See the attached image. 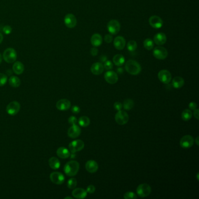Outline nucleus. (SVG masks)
Wrapping results in <instances>:
<instances>
[{
    "mask_svg": "<svg viewBox=\"0 0 199 199\" xmlns=\"http://www.w3.org/2000/svg\"><path fill=\"white\" fill-rule=\"evenodd\" d=\"M125 69L130 74L136 75L140 73L142 71V67L136 61L133 60H129L126 62Z\"/></svg>",
    "mask_w": 199,
    "mask_h": 199,
    "instance_id": "f257e3e1",
    "label": "nucleus"
},
{
    "mask_svg": "<svg viewBox=\"0 0 199 199\" xmlns=\"http://www.w3.org/2000/svg\"><path fill=\"white\" fill-rule=\"evenodd\" d=\"M80 164L75 161H71L67 163L64 168V171L67 176L74 177L75 176L79 171Z\"/></svg>",
    "mask_w": 199,
    "mask_h": 199,
    "instance_id": "f03ea898",
    "label": "nucleus"
},
{
    "mask_svg": "<svg viewBox=\"0 0 199 199\" xmlns=\"http://www.w3.org/2000/svg\"><path fill=\"white\" fill-rule=\"evenodd\" d=\"M3 58L5 61L8 63H13L17 58V52L13 48L6 49L3 54Z\"/></svg>",
    "mask_w": 199,
    "mask_h": 199,
    "instance_id": "7ed1b4c3",
    "label": "nucleus"
},
{
    "mask_svg": "<svg viewBox=\"0 0 199 199\" xmlns=\"http://www.w3.org/2000/svg\"><path fill=\"white\" fill-rule=\"evenodd\" d=\"M151 192V186L147 183H142L137 187V193L141 197H146L150 195Z\"/></svg>",
    "mask_w": 199,
    "mask_h": 199,
    "instance_id": "20e7f679",
    "label": "nucleus"
},
{
    "mask_svg": "<svg viewBox=\"0 0 199 199\" xmlns=\"http://www.w3.org/2000/svg\"><path fill=\"white\" fill-rule=\"evenodd\" d=\"M107 27L108 31L111 34L115 35L120 31V24L117 20L112 19L108 22Z\"/></svg>",
    "mask_w": 199,
    "mask_h": 199,
    "instance_id": "39448f33",
    "label": "nucleus"
},
{
    "mask_svg": "<svg viewBox=\"0 0 199 199\" xmlns=\"http://www.w3.org/2000/svg\"><path fill=\"white\" fill-rule=\"evenodd\" d=\"M21 105L17 101L10 102L7 106L6 111L8 114L11 116L16 115L20 111Z\"/></svg>",
    "mask_w": 199,
    "mask_h": 199,
    "instance_id": "423d86ee",
    "label": "nucleus"
},
{
    "mask_svg": "<svg viewBox=\"0 0 199 199\" xmlns=\"http://www.w3.org/2000/svg\"><path fill=\"white\" fill-rule=\"evenodd\" d=\"M129 116L128 114L123 111H118V112L116 114L115 120L117 124L119 125H124L128 122Z\"/></svg>",
    "mask_w": 199,
    "mask_h": 199,
    "instance_id": "0eeeda50",
    "label": "nucleus"
},
{
    "mask_svg": "<svg viewBox=\"0 0 199 199\" xmlns=\"http://www.w3.org/2000/svg\"><path fill=\"white\" fill-rule=\"evenodd\" d=\"M50 179L53 183L58 185H62L65 181V177L64 175L59 172H53L51 173L50 175Z\"/></svg>",
    "mask_w": 199,
    "mask_h": 199,
    "instance_id": "6e6552de",
    "label": "nucleus"
},
{
    "mask_svg": "<svg viewBox=\"0 0 199 199\" xmlns=\"http://www.w3.org/2000/svg\"><path fill=\"white\" fill-rule=\"evenodd\" d=\"M153 55L158 60H164L168 57V51L163 47L158 46L154 49Z\"/></svg>",
    "mask_w": 199,
    "mask_h": 199,
    "instance_id": "1a4fd4ad",
    "label": "nucleus"
},
{
    "mask_svg": "<svg viewBox=\"0 0 199 199\" xmlns=\"http://www.w3.org/2000/svg\"><path fill=\"white\" fill-rule=\"evenodd\" d=\"M84 148V142L81 140H76L69 144V149L72 153L80 151Z\"/></svg>",
    "mask_w": 199,
    "mask_h": 199,
    "instance_id": "9d476101",
    "label": "nucleus"
},
{
    "mask_svg": "<svg viewBox=\"0 0 199 199\" xmlns=\"http://www.w3.org/2000/svg\"><path fill=\"white\" fill-rule=\"evenodd\" d=\"M195 140L190 135H186L182 137L180 141V146L183 148H189L193 146Z\"/></svg>",
    "mask_w": 199,
    "mask_h": 199,
    "instance_id": "9b49d317",
    "label": "nucleus"
},
{
    "mask_svg": "<svg viewBox=\"0 0 199 199\" xmlns=\"http://www.w3.org/2000/svg\"><path fill=\"white\" fill-rule=\"evenodd\" d=\"M158 77L160 81L165 84H169L172 79L171 72L167 70H162L159 71Z\"/></svg>",
    "mask_w": 199,
    "mask_h": 199,
    "instance_id": "f8f14e48",
    "label": "nucleus"
},
{
    "mask_svg": "<svg viewBox=\"0 0 199 199\" xmlns=\"http://www.w3.org/2000/svg\"><path fill=\"white\" fill-rule=\"evenodd\" d=\"M77 18L72 13H68L64 17V23L68 28H74L77 25Z\"/></svg>",
    "mask_w": 199,
    "mask_h": 199,
    "instance_id": "ddd939ff",
    "label": "nucleus"
},
{
    "mask_svg": "<svg viewBox=\"0 0 199 199\" xmlns=\"http://www.w3.org/2000/svg\"><path fill=\"white\" fill-rule=\"evenodd\" d=\"M149 23L151 27L154 29H159L163 26V21L157 15L151 16L149 19Z\"/></svg>",
    "mask_w": 199,
    "mask_h": 199,
    "instance_id": "4468645a",
    "label": "nucleus"
},
{
    "mask_svg": "<svg viewBox=\"0 0 199 199\" xmlns=\"http://www.w3.org/2000/svg\"><path fill=\"white\" fill-rule=\"evenodd\" d=\"M105 80L109 84H115L118 81V75L115 71H108L104 75Z\"/></svg>",
    "mask_w": 199,
    "mask_h": 199,
    "instance_id": "2eb2a0df",
    "label": "nucleus"
},
{
    "mask_svg": "<svg viewBox=\"0 0 199 199\" xmlns=\"http://www.w3.org/2000/svg\"><path fill=\"white\" fill-rule=\"evenodd\" d=\"M56 107L59 111H67L71 107V102L66 99H60L56 103Z\"/></svg>",
    "mask_w": 199,
    "mask_h": 199,
    "instance_id": "dca6fc26",
    "label": "nucleus"
},
{
    "mask_svg": "<svg viewBox=\"0 0 199 199\" xmlns=\"http://www.w3.org/2000/svg\"><path fill=\"white\" fill-rule=\"evenodd\" d=\"M81 133V130L80 127L77 124L72 125L71 127H70L68 130V136L71 138H76L80 136Z\"/></svg>",
    "mask_w": 199,
    "mask_h": 199,
    "instance_id": "f3484780",
    "label": "nucleus"
},
{
    "mask_svg": "<svg viewBox=\"0 0 199 199\" xmlns=\"http://www.w3.org/2000/svg\"><path fill=\"white\" fill-rule=\"evenodd\" d=\"M113 45L117 50H123L126 46V40L122 36H117L114 39Z\"/></svg>",
    "mask_w": 199,
    "mask_h": 199,
    "instance_id": "a211bd4d",
    "label": "nucleus"
},
{
    "mask_svg": "<svg viewBox=\"0 0 199 199\" xmlns=\"http://www.w3.org/2000/svg\"><path fill=\"white\" fill-rule=\"evenodd\" d=\"M103 70L104 67L101 62H95L91 67V71L94 75H100L103 72Z\"/></svg>",
    "mask_w": 199,
    "mask_h": 199,
    "instance_id": "6ab92c4d",
    "label": "nucleus"
},
{
    "mask_svg": "<svg viewBox=\"0 0 199 199\" xmlns=\"http://www.w3.org/2000/svg\"><path fill=\"white\" fill-rule=\"evenodd\" d=\"M167 36L162 32H159L156 34L154 37V42H155V44L158 46H161L165 44L167 42Z\"/></svg>",
    "mask_w": 199,
    "mask_h": 199,
    "instance_id": "aec40b11",
    "label": "nucleus"
},
{
    "mask_svg": "<svg viewBox=\"0 0 199 199\" xmlns=\"http://www.w3.org/2000/svg\"><path fill=\"white\" fill-rule=\"evenodd\" d=\"M72 195L76 199H84L87 196V192L82 188H77L72 192Z\"/></svg>",
    "mask_w": 199,
    "mask_h": 199,
    "instance_id": "412c9836",
    "label": "nucleus"
},
{
    "mask_svg": "<svg viewBox=\"0 0 199 199\" xmlns=\"http://www.w3.org/2000/svg\"><path fill=\"white\" fill-rule=\"evenodd\" d=\"M85 168L88 172H96L98 169V164L93 160H89L85 164Z\"/></svg>",
    "mask_w": 199,
    "mask_h": 199,
    "instance_id": "4be33fe9",
    "label": "nucleus"
},
{
    "mask_svg": "<svg viewBox=\"0 0 199 199\" xmlns=\"http://www.w3.org/2000/svg\"><path fill=\"white\" fill-rule=\"evenodd\" d=\"M56 154L58 157L62 159H67L70 156V152L69 150L64 147H59L57 150Z\"/></svg>",
    "mask_w": 199,
    "mask_h": 199,
    "instance_id": "5701e85b",
    "label": "nucleus"
},
{
    "mask_svg": "<svg viewBox=\"0 0 199 199\" xmlns=\"http://www.w3.org/2000/svg\"><path fill=\"white\" fill-rule=\"evenodd\" d=\"M91 43L93 47H98L102 43V37L99 33H95L91 38Z\"/></svg>",
    "mask_w": 199,
    "mask_h": 199,
    "instance_id": "b1692460",
    "label": "nucleus"
},
{
    "mask_svg": "<svg viewBox=\"0 0 199 199\" xmlns=\"http://www.w3.org/2000/svg\"><path fill=\"white\" fill-rule=\"evenodd\" d=\"M185 84V81L181 77H176L172 80V85L174 88L178 89L182 88Z\"/></svg>",
    "mask_w": 199,
    "mask_h": 199,
    "instance_id": "393cba45",
    "label": "nucleus"
},
{
    "mask_svg": "<svg viewBox=\"0 0 199 199\" xmlns=\"http://www.w3.org/2000/svg\"><path fill=\"white\" fill-rule=\"evenodd\" d=\"M12 70L16 74H22L24 71V66L22 62H16L13 64Z\"/></svg>",
    "mask_w": 199,
    "mask_h": 199,
    "instance_id": "a878e982",
    "label": "nucleus"
},
{
    "mask_svg": "<svg viewBox=\"0 0 199 199\" xmlns=\"http://www.w3.org/2000/svg\"><path fill=\"white\" fill-rule=\"evenodd\" d=\"M49 165L50 167L54 170H56L60 168V161L56 157H52L49 160Z\"/></svg>",
    "mask_w": 199,
    "mask_h": 199,
    "instance_id": "bb28decb",
    "label": "nucleus"
},
{
    "mask_svg": "<svg viewBox=\"0 0 199 199\" xmlns=\"http://www.w3.org/2000/svg\"><path fill=\"white\" fill-rule=\"evenodd\" d=\"M114 64L117 66L120 67L123 66L125 62V58L122 54H116L113 58Z\"/></svg>",
    "mask_w": 199,
    "mask_h": 199,
    "instance_id": "cd10ccee",
    "label": "nucleus"
},
{
    "mask_svg": "<svg viewBox=\"0 0 199 199\" xmlns=\"http://www.w3.org/2000/svg\"><path fill=\"white\" fill-rule=\"evenodd\" d=\"M9 84L13 88H18L21 85V80L16 76H11L9 79Z\"/></svg>",
    "mask_w": 199,
    "mask_h": 199,
    "instance_id": "c85d7f7f",
    "label": "nucleus"
},
{
    "mask_svg": "<svg viewBox=\"0 0 199 199\" xmlns=\"http://www.w3.org/2000/svg\"><path fill=\"white\" fill-rule=\"evenodd\" d=\"M78 124H80L81 127H86L88 126L90 124V120L87 116H81L78 120Z\"/></svg>",
    "mask_w": 199,
    "mask_h": 199,
    "instance_id": "c756f323",
    "label": "nucleus"
},
{
    "mask_svg": "<svg viewBox=\"0 0 199 199\" xmlns=\"http://www.w3.org/2000/svg\"><path fill=\"white\" fill-rule=\"evenodd\" d=\"M192 117V112L189 109H185L182 113V119L184 121H188Z\"/></svg>",
    "mask_w": 199,
    "mask_h": 199,
    "instance_id": "7c9ffc66",
    "label": "nucleus"
},
{
    "mask_svg": "<svg viewBox=\"0 0 199 199\" xmlns=\"http://www.w3.org/2000/svg\"><path fill=\"white\" fill-rule=\"evenodd\" d=\"M154 43L152 39H151L150 38H148L144 40V47H145V49L148 50H151L154 48Z\"/></svg>",
    "mask_w": 199,
    "mask_h": 199,
    "instance_id": "2f4dec72",
    "label": "nucleus"
},
{
    "mask_svg": "<svg viewBox=\"0 0 199 199\" xmlns=\"http://www.w3.org/2000/svg\"><path fill=\"white\" fill-rule=\"evenodd\" d=\"M134 105V103L133 100H132L130 99H126L124 101L123 106V107L125 110L129 111L133 108Z\"/></svg>",
    "mask_w": 199,
    "mask_h": 199,
    "instance_id": "473e14b6",
    "label": "nucleus"
},
{
    "mask_svg": "<svg viewBox=\"0 0 199 199\" xmlns=\"http://www.w3.org/2000/svg\"><path fill=\"white\" fill-rule=\"evenodd\" d=\"M127 47L128 51H130L131 52H134L137 49V42L134 40L129 41L127 43Z\"/></svg>",
    "mask_w": 199,
    "mask_h": 199,
    "instance_id": "72a5a7b5",
    "label": "nucleus"
},
{
    "mask_svg": "<svg viewBox=\"0 0 199 199\" xmlns=\"http://www.w3.org/2000/svg\"><path fill=\"white\" fill-rule=\"evenodd\" d=\"M77 179L74 177L70 179L67 182V187L70 189H74L77 186Z\"/></svg>",
    "mask_w": 199,
    "mask_h": 199,
    "instance_id": "f704fd0d",
    "label": "nucleus"
},
{
    "mask_svg": "<svg viewBox=\"0 0 199 199\" xmlns=\"http://www.w3.org/2000/svg\"><path fill=\"white\" fill-rule=\"evenodd\" d=\"M8 80L7 76L2 74V73H0V87H2L4 86L5 84L7 83Z\"/></svg>",
    "mask_w": 199,
    "mask_h": 199,
    "instance_id": "c9c22d12",
    "label": "nucleus"
},
{
    "mask_svg": "<svg viewBox=\"0 0 199 199\" xmlns=\"http://www.w3.org/2000/svg\"><path fill=\"white\" fill-rule=\"evenodd\" d=\"M124 198L126 199H136L137 196L132 192H128L124 194Z\"/></svg>",
    "mask_w": 199,
    "mask_h": 199,
    "instance_id": "e433bc0d",
    "label": "nucleus"
},
{
    "mask_svg": "<svg viewBox=\"0 0 199 199\" xmlns=\"http://www.w3.org/2000/svg\"><path fill=\"white\" fill-rule=\"evenodd\" d=\"M103 67H104V68H105L107 70H111L113 67V63L111 61L106 60V62H104Z\"/></svg>",
    "mask_w": 199,
    "mask_h": 199,
    "instance_id": "4c0bfd02",
    "label": "nucleus"
},
{
    "mask_svg": "<svg viewBox=\"0 0 199 199\" xmlns=\"http://www.w3.org/2000/svg\"><path fill=\"white\" fill-rule=\"evenodd\" d=\"M12 27L10 26H5L3 28V32L5 35H9L12 32Z\"/></svg>",
    "mask_w": 199,
    "mask_h": 199,
    "instance_id": "58836bf2",
    "label": "nucleus"
},
{
    "mask_svg": "<svg viewBox=\"0 0 199 199\" xmlns=\"http://www.w3.org/2000/svg\"><path fill=\"white\" fill-rule=\"evenodd\" d=\"M68 122L70 124H72V125L77 124V123L78 122V120L75 116H71L68 119Z\"/></svg>",
    "mask_w": 199,
    "mask_h": 199,
    "instance_id": "ea45409f",
    "label": "nucleus"
},
{
    "mask_svg": "<svg viewBox=\"0 0 199 199\" xmlns=\"http://www.w3.org/2000/svg\"><path fill=\"white\" fill-rule=\"evenodd\" d=\"M104 40L107 43H110L112 41H113V36L109 35V34H107L105 36V38H104Z\"/></svg>",
    "mask_w": 199,
    "mask_h": 199,
    "instance_id": "a19ab883",
    "label": "nucleus"
},
{
    "mask_svg": "<svg viewBox=\"0 0 199 199\" xmlns=\"http://www.w3.org/2000/svg\"><path fill=\"white\" fill-rule=\"evenodd\" d=\"M80 111H81V109H80V107L77 106V105H74V106H73L71 107L72 112L75 113V114L79 113L80 112Z\"/></svg>",
    "mask_w": 199,
    "mask_h": 199,
    "instance_id": "79ce46f5",
    "label": "nucleus"
},
{
    "mask_svg": "<svg viewBox=\"0 0 199 199\" xmlns=\"http://www.w3.org/2000/svg\"><path fill=\"white\" fill-rule=\"evenodd\" d=\"M114 107H115L116 110H117V111H121L122 107H123V105L120 102H116V103H114Z\"/></svg>",
    "mask_w": 199,
    "mask_h": 199,
    "instance_id": "37998d69",
    "label": "nucleus"
},
{
    "mask_svg": "<svg viewBox=\"0 0 199 199\" xmlns=\"http://www.w3.org/2000/svg\"><path fill=\"white\" fill-rule=\"evenodd\" d=\"M95 191V187L92 185H90L87 187V192L89 193H93Z\"/></svg>",
    "mask_w": 199,
    "mask_h": 199,
    "instance_id": "c03bdc74",
    "label": "nucleus"
},
{
    "mask_svg": "<svg viewBox=\"0 0 199 199\" xmlns=\"http://www.w3.org/2000/svg\"><path fill=\"white\" fill-rule=\"evenodd\" d=\"M90 52H91V54L92 56H97V54H98V50H97L96 47H92V49H91Z\"/></svg>",
    "mask_w": 199,
    "mask_h": 199,
    "instance_id": "a18cd8bd",
    "label": "nucleus"
},
{
    "mask_svg": "<svg viewBox=\"0 0 199 199\" xmlns=\"http://www.w3.org/2000/svg\"><path fill=\"white\" fill-rule=\"evenodd\" d=\"M197 105L196 103H195V102H190V103L189 104V107L190 108V110L194 111L197 108Z\"/></svg>",
    "mask_w": 199,
    "mask_h": 199,
    "instance_id": "49530a36",
    "label": "nucleus"
},
{
    "mask_svg": "<svg viewBox=\"0 0 199 199\" xmlns=\"http://www.w3.org/2000/svg\"><path fill=\"white\" fill-rule=\"evenodd\" d=\"M199 110L198 109H196L194 110L193 112V115L195 116V118L197 120H199Z\"/></svg>",
    "mask_w": 199,
    "mask_h": 199,
    "instance_id": "de8ad7c7",
    "label": "nucleus"
},
{
    "mask_svg": "<svg viewBox=\"0 0 199 199\" xmlns=\"http://www.w3.org/2000/svg\"><path fill=\"white\" fill-rule=\"evenodd\" d=\"M100 60H101V61L102 62H105L106 60H107V57H106V56H101V57H100Z\"/></svg>",
    "mask_w": 199,
    "mask_h": 199,
    "instance_id": "09e8293b",
    "label": "nucleus"
},
{
    "mask_svg": "<svg viewBox=\"0 0 199 199\" xmlns=\"http://www.w3.org/2000/svg\"><path fill=\"white\" fill-rule=\"evenodd\" d=\"M3 38H4V37H3L2 34L1 33H0V44L2 43V42L3 40Z\"/></svg>",
    "mask_w": 199,
    "mask_h": 199,
    "instance_id": "8fccbe9b",
    "label": "nucleus"
},
{
    "mask_svg": "<svg viewBox=\"0 0 199 199\" xmlns=\"http://www.w3.org/2000/svg\"><path fill=\"white\" fill-rule=\"evenodd\" d=\"M196 142V143L197 146H199V137H197V138H196V140H195Z\"/></svg>",
    "mask_w": 199,
    "mask_h": 199,
    "instance_id": "3c124183",
    "label": "nucleus"
},
{
    "mask_svg": "<svg viewBox=\"0 0 199 199\" xmlns=\"http://www.w3.org/2000/svg\"><path fill=\"white\" fill-rule=\"evenodd\" d=\"M2 56H1V54H0V64H1V63L2 62Z\"/></svg>",
    "mask_w": 199,
    "mask_h": 199,
    "instance_id": "603ef678",
    "label": "nucleus"
},
{
    "mask_svg": "<svg viewBox=\"0 0 199 199\" xmlns=\"http://www.w3.org/2000/svg\"><path fill=\"white\" fill-rule=\"evenodd\" d=\"M72 199V197H65V198H64V199Z\"/></svg>",
    "mask_w": 199,
    "mask_h": 199,
    "instance_id": "864d4df0",
    "label": "nucleus"
}]
</instances>
